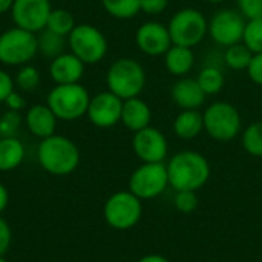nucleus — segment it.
<instances>
[{
  "label": "nucleus",
  "mask_w": 262,
  "mask_h": 262,
  "mask_svg": "<svg viewBox=\"0 0 262 262\" xmlns=\"http://www.w3.org/2000/svg\"><path fill=\"white\" fill-rule=\"evenodd\" d=\"M243 146L250 155L262 157V121H256L246 129L243 135Z\"/></svg>",
  "instance_id": "obj_29"
},
{
  "label": "nucleus",
  "mask_w": 262,
  "mask_h": 262,
  "mask_svg": "<svg viewBox=\"0 0 262 262\" xmlns=\"http://www.w3.org/2000/svg\"><path fill=\"white\" fill-rule=\"evenodd\" d=\"M15 83H17V86L21 91L31 92V91H34L38 86V83H40V74H38V71L34 66L23 64L21 69L17 74Z\"/></svg>",
  "instance_id": "obj_30"
},
{
  "label": "nucleus",
  "mask_w": 262,
  "mask_h": 262,
  "mask_svg": "<svg viewBox=\"0 0 262 262\" xmlns=\"http://www.w3.org/2000/svg\"><path fill=\"white\" fill-rule=\"evenodd\" d=\"M37 45H38V51L45 55V57H58L60 54H63V48H64V37L49 31V29H43L40 32V35L37 37Z\"/></svg>",
  "instance_id": "obj_24"
},
{
  "label": "nucleus",
  "mask_w": 262,
  "mask_h": 262,
  "mask_svg": "<svg viewBox=\"0 0 262 262\" xmlns=\"http://www.w3.org/2000/svg\"><path fill=\"white\" fill-rule=\"evenodd\" d=\"M107 88L121 100L135 98L144 88L146 75L141 64L132 58H120L114 61L107 71Z\"/></svg>",
  "instance_id": "obj_3"
},
{
  "label": "nucleus",
  "mask_w": 262,
  "mask_h": 262,
  "mask_svg": "<svg viewBox=\"0 0 262 262\" xmlns=\"http://www.w3.org/2000/svg\"><path fill=\"white\" fill-rule=\"evenodd\" d=\"M238 6L249 20L262 18V0H238Z\"/></svg>",
  "instance_id": "obj_33"
},
{
  "label": "nucleus",
  "mask_w": 262,
  "mask_h": 262,
  "mask_svg": "<svg viewBox=\"0 0 262 262\" xmlns=\"http://www.w3.org/2000/svg\"><path fill=\"white\" fill-rule=\"evenodd\" d=\"M38 51L34 32L18 26L0 34V61L9 66H23L31 61Z\"/></svg>",
  "instance_id": "obj_5"
},
{
  "label": "nucleus",
  "mask_w": 262,
  "mask_h": 262,
  "mask_svg": "<svg viewBox=\"0 0 262 262\" xmlns=\"http://www.w3.org/2000/svg\"><path fill=\"white\" fill-rule=\"evenodd\" d=\"M51 11L52 8L49 0H14L11 8L14 23L34 34L46 28Z\"/></svg>",
  "instance_id": "obj_12"
},
{
  "label": "nucleus",
  "mask_w": 262,
  "mask_h": 262,
  "mask_svg": "<svg viewBox=\"0 0 262 262\" xmlns=\"http://www.w3.org/2000/svg\"><path fill=\"white\" fill-rule=\"evenodd\" d=\"M121 109L123 100L107 91L91 98L86 114L97 127H112L121 120Z\"/></svg>",
  "instance_id": "obj_13"
},
{
  "label": "nucleus",
  "mask_w": 262,
  "mask_h": 262,
  "mask_svg": "<svg viewBox=\"0 0 262 262\" xmlns=\"http://www.w3.org/2000/svg\"><path fill=\"white\" fill-rule=\"evenodd\" d=\"M167 29L173 45L192 48L204 38L209 29V23L200 11L186 8L178 11L170 18Z\"/></svg>",
  "instance_id": "obj_6"
},
{
  "label": "nucleus",
  "mask_w": 262,
  "mask_h": 262,
  "mask_svg": "<svg viewBox=\"0 0 262 262\" xmlns=\"http://www.w3.org/2000/svg\"><path fill=\"white\" fill-rule=\"evenodd\" d=\"M91 97L88 91L78 84H57L48 95V106L60 120H77L88 112Z\"/></svg>",
  "instance_id": "obj_4"
},
{
  "label": "nucleus",
  "mask_w": 262,
  "mask_h": 262,
  "mask_svg": "<svg viewBox=\"0 0 262 262\" xmlns=\"http://www.w3.org/2000/svg\"><path fill=\"white\" fill-rule=\"evenodd\" d=\"M169 0H141V9L149 15H157L167 8Z\"/></svg>",
  "instance_id": "obj_35"
},
{
  "label": "nucleus",
  "mask_w": 262,
  "mask_h": 262,
  "mask_svg": "<svg viewBox=\"0 0 262 262\" xmlns=\"http://www.w3.org/2000/svg\"><path fill=\"white\" fill-rule=\"evenodd\" d=\"M244 15L235 9L218 11L209 23V32L212 38L223 46H232L239 43L244 35Z\"/></svg>",
  "instance_id": "obj_11"
},
{
  "label": "nucleus",
  "mask_w": 262,
  "mask_h": 262,
  "mask_svg": "<svg viewBox=\"0 0 262 262\" xmlns=\"http://www.w3.org/2000/svg\"><path fill=\"white\" fill-rule=\"evenodd\" d=\"M167 167V177L169 184L177 190H198L203 187L209 177H210V167L207 160L193 150H184L177 154Z\"/></svg>",
  "instance_id": "obj_1"
},
{
  "label": "nucleus",
  "mask_w": 262,
  "mask_h": 262,
  "mask_svg": "<svg viewBox=\"0 0 262 262\" xmlns=\"http://www.w3.org/2000/svg\"><path fill=\"white\" fill-rule=\"evenodd\" d=\"M104 220L117 230L132 229L141 218V200L132 192H117L104 204Z\"/></svg>",
  "instance_id": "obj_7"
},
{
  "label": "nucleus",
  "mask_w": 262,
  "mask_h": 262,
  "mask_svg": "<svg viewBox=\"0 0 262 262\" xmlns=\"http://www.w3.org/2000/svg\"><path fill=\"white\" fill-rule=\"evenodd\" d=\"M84 72V63L71 54H60L55 57L49 66V74L57 84H72L78 83Z\"/></svg>",
  "instance_id": "obj_16"
},
{
  "label": "nucleus",
  "mask_w": 262,
  "mask_h": 262,
  "mask_svg": "<svg viewBox=\"0 0 262 262\" xmlns=\"http://www.w3.org/2000/svg\"><path fill=\"white\" fill-rule=\"evenodd\" d=\"M26 126L29 132L38 138H48L54 135L57 126V117L48 104H35L26 112Z\"/></svg>",
  "instance_id": "obj_18"
},
{
  "label": "nucleus",
  "mask_w": 262,
  "mask_h": 262,
  "mask_svg": "<svg viewBox=\"0 0 262 262\" xmlns=\"http://www.w3.org/2000/svg\"><path fill=\"white\" fill-rule=\"evenodd\" d=\"M40 166L52 175H69L80 163V152L74 141L63 135L43 138L37 150Z\"/></svg>",
  "instance_id": "obj_2"
},
{
  "label": "nucleus",
  "mask_w": 262,
  "mask_h": 262,
  "mask_svg": "<svg viewBox=\"0 0 262 262\" xmlns=\"http://www.w3.org/2000/svg\"><path fill=\"white\" fill-rule=\"evenodd\" d=\"M8 201H9V195H8V190L6 187L0 183V213L6 209L8 206Z\"/></svg>",
  "instance_id": "obj_39"
},
{
  "label": "nucleus",
  "mask_w": 262,
  "mask_h": 262,
  "mask_svg": "<svg viewBox=\"0 0 262 262\" xmlns=\"http://www.w3.org/2000/svg\"><path fill=\"white\" fill-rule=\"evenodd\" d=\"M138 262H170L169 259H166L164 256H160V255H147L144 258H141Z\"/></svg>",
  "instance_id": "obj_40"
},
{
  "label": "nucleus",
  "mask_w": 262,
  "mask_h": 262,
  "mask_svg": "<svg viewBox=\"0 0 262 262\" xmlns=\"http://www.w3.org/2000/svg\"><path fill=\"white\" fill-rule=\"evenodd\" d=\"M203 120L207 134L218 141L233 140L241 129V117L236 107L224 101L209 106L203 115Z\"/></svg>",
  "instance_id": "obj_9"
},
{
  "label": "nucleus",
  "mask_w": 262,
  "mask_h": 262,
  "mask_svg": "<svg viewBox=\"0 0 262 262\" xmlns=\"http://www.w3.org/2000/svg\"><path fill=\"white\" fill-rule=\"evenodd\" d=\"M25 158V147L15 137L0 138V172L14 170Z\"/></svg>",
  "instance_id": "obj_20"
},
{
  "label": "nucleus",
  "mask_w": 262,
  "mask_h": 262,
  "mask_svg": "<svg viewBox=\"0 0 262 262\" xmlns=\"http://www.w3.org/2000/svg\"><path fill=\"white\" fill-rule=\"evenodd\" d=\"M69 46L84 64L98 63L107 51L106 37L92 25H75L69 34Z\"/></svg>",
  "instance_id": "obj_8"
},
{
  "label": "nucleus",
  "mask_w": 262,
  "mask_h": 262,
  "mask_svg": "<svg viewBox=\"0 0 262 262\" xmlns=\"http://www.w3.org/2000/svg\"><path fill=\"white\" fill-rule=\"evenodd\" d=\"M14 5V0H0V14L9 11Z\"/></svg>",
  "instance_id": "obj_41"
},
{
  "label": "nucleus",
  "mask_w": 262,
  "mask_h": 262,
  "mask_svg": "<svg viewBox=\"0 0 262 262\" xmlns=\"http://www.w3.org/2000/svg\"><path fill=\"white\" fill-rule=\"evenodd\" d=\"M21 123V117L18 111H6L0 117V138L6 137H15L18 127Z\"/></svg>",
  "instance_id": "obj_31"
},
{
  "label": "nucleus",
  "mask_w": 262,
  "mask_h": 262,
  "mask_svg": "<svg viewBox=\"0 0 262 262\" xmlns=\"http://www.w3.org/2000/svg\"><path fill=\"white\" fill-rule=\"evenodd\" d=\"M172 100L184 111H195L206 101V94L198 80L183 78L173 84Z\"/></svg>",
  "instance_id": "obj_17"
},
{
  "label": "nucleus",
  "mask_w": 262,
  "mask_h": 262,
  "mask_svg": "<svg viewBox=\"0 0 262 262\" xmlns=\"http://www.w3.org/2000/svg\"><path fill=\"white\" fill-rule=\"evenodd\" d=\"M75 28V20L72 17V14L66 9H52L48 21H46V29L66 37L72 32V29Z\"/></svg>",
  "instance_id": "obj_23"
},
{
  "label": "nucleus",
  "mask_w": 262,
  "mask_h": 262,
  "mask_svg": "<svg viewBox=\"0 0 262 262\" xmlns=\"http://www.w3.org/2000/svg\"><path fill=\"white\" fill-rule=\"evenodd\" d=\"M137 45L147 55H161L170 49L172 38L169 29L158 21H147L137 31Z\"/></svg>",
  "instance_id": "obj_15"
},
{
  "label": "nucleus",
  "mask_w": 262,
  "mask_h": 262,
  "mask_svg": "<svg viewBox=\"0 0 262 262\" xmlns=\"http://www.w3.org/2000/svg\"><path fill=\"white\" fill-rule=\"evenodd\" d=\"M150 109L149 106L140 100V98H129L123 101V109H121V121L123 124L134 130L138 132L144 127L149 126L150 123Z\"/></svg>",
  "instance_id": "obj_19"
},
{
  "label": "nucleus",
  "mask_w": 262,
  "mask_h": 262,
  "mask_svg": "<svg viewBox=\"0 0 262 262\" xmlns=\"http://www.w3.org/2000/svg\"><path fill=\"white\" fill-rule=\"evenodd\" d=\"M137 157L144 163H163L167 155V141L155 127H144L134 135L132 141Z\"/></svg>",
  "instance_id": "obj_14"
},
{
  "label": "nucleus",
  "mask_w": 262,
  "mask_h": 262,
  "mask_svg": "<svg viewBox=\"0 0 262 262\" xmlns=\"http://www.w3.org/2000/svg\"><path fill=\"white\" fill-rule=\"evenodd\" d=\"M249 77L256 83L262 86V52L255 54L250 64H249Z\"/></svg>",
  "instance_id": "obj_34"
},
{
  "label": "nucleus",
  "mask_w": 262,
  "mask_h": 262,
  "mask_svg": "<svg viewBox=\"0 0 262 262\" xmlns=\"http://www.w3.org/2000/svg\"><path fill=\"white\" fill-rule=\"evenodd\" d=\"M198 83L206 95L218 94L224 86V75L216 66H206L198 75Z\"/></svg>",
  "instance_id": "obj_27"
},
{
  "label": "nucleus",
  "mask_w": 262,
  "mask_h": 262,
  "mask_svg": "<svg viewBox=\"0 0 262 262\" xmlns=\"http://www.w3.org/2000/svg\"><path fill=\"white\" fill-rule=\"evenodd\" d=\"M204 129L203 115L196 111H183L173 123L175 134L183 140H192Z\"/></svg>",
  "instance_id": "obj_22"
},
{
  "label": "nucleus",
  "mask_w": 262,
  "mask_h": 262,
  "mask_svg": "<svg viewBox=\"0 0 262 262\" xmlns=\"http://www.w3.org/2000/svg\"><path fill=\"white\" fill-rule=\"evenodd\" d=\"M167 184V167L163 163H144L132 173L129 190L140 200H152L161 195Z\"/></svg>",
  "instance_id": "obj_10"
},
{
  "label": "nucleus",
  "mask_w": 262,
  "mask_h": 262,
  "mask_svg": "<svg viewBox=\"0 0 262 262\" xmlns=\"http://www.w3.org/2000/svg\"><path fill=\"white\" fill-rule=\"evenodd\" d=\"M195 63V55L190 48L173 45L166 52V68L173 75L187 74Z\"/></svg>",
  "instance_id": "obj_21"
},
{
  "label": "nucleus",
  "mask_w": 262,
  "mask_h": 262,
  "mask_svg": "<svg viewBox=\"0 0 262 262\" xmlns=\"http://www.w3.org/2000/svg\"><path fill=\"white\" fill-rule=\"evenodd\" d=\"M252 58H253V52L246 45H241V43L229 46V49L226 51V57H224L226 64L236 71L249 68Z\"/></svg>",
  "instance_id": "obj_26"
},
{
  "label": "nucleus",
  "mask_w": 262,
  "mask_h": 262,
  "mask_svg": "<svg viewBox=\"0 0 262 262\" xmlns=\"http://www.w3.org/2000/svg\"><path fill=\"white\" fill-rule=\"evenodd\" d=\"M207 2H212V3H221V2H224V0H207Z\"/></svg>",
  "instance_id": "obj_42"
},
{
  "label": "nucleus",
  "mask_w": 262,
  "mask_h": 262,
  "mask_svg": "<svg viewBox=\"0 0 262 262\" xmlns=\"http://www.w3.org/2000/svg\"><path fill=\"white\" fill-rule=\"evenodd\" d=\"M11 246V229L5 220L0 218V255H5Z\"/></svg>",
  "instance_id": "obj_37"
},
{
  "label": "nucleus",
  "mask_w": 262,
  "mask_h": 262,
  "mask_svg": "<svg viewBox=\"0 0 262 262\" xmlns=\"http://www.w3.org/2000/svg\"><path fill=\"white\" fill-rule=\"evenodd\" d=\"M104 9L117 18H130L141 9V0H101Z\"/></svg>",
  "instance_id": "obj_25"
},
{
  "label": "nucleus",
  "mask_w": 262,
  "mask_h": 262,
  "mask_svg": "<svg viewBox=\"0 0 262 262\" xmlns=\"http://www.w3.org/2000/svg\"><path fill=\"white\" fill-rule=\"evenodd\" d=\"M198 206V196L193 190H180L175 195V207L183 213H190Z\"/></svg>",
  "instance_id": "obj_32"
},
{
  "label": "nucleus",
  "mask_w": 262,
  "mask_h": 262,
  "mask_svg": "<svg viewBox=\"0 0 262 262\" xmlns=\"http://www.w3.org/2000/svg\"><path fill=\"white\" fill-rule=\"evenodd\" d=\"M14 91V81L5 71H0V103H5L8 95Z\"/></svg>",
  "instance_id": "obj_36"
},
{
  "label": "nucleus",
  "mask_w": 262,
  "mask_h": 262,
  "mask_svg": "<svg viewBox=\"0 0 262 262\" xmlns=\"http://www.w3.org/2000/svg\"><path fill=\"white\" fill-rule=\"evenodd\" d=\"M5 104L8 106V109H11V111H21L23 107H25V100L21 98V95L20 94H17L15 91H12L9 95H8V98L5 100Z\"/></svg>",
  "instance_id": "obj_38"
},
{
  "label": "nucleus",
  "mask_w": 262,
  "mask_h": 262,
  "mask_svg": "<svg viewBox=\"0 0 262 262\" xmlns=\"http://www.w3.org/2000/svg\"><path fill=\"white\" fill-rule=\"evenodd\" d=\"M243 40L253 54L262 52V18H252L246 23Z\"/></svg>",
  "instance_id": "obj_28"
},
{
  "label": "nucleus",
  "mask_w": 262,
  "mask_h": 262,
  "mask_svg": "<svg viewBox=\"0 0 262 262\" xmlns=\"http://www.w3.org/2000/svg\"><path fill=\"white\" fill-rule=\"evenodd\" d=\"M0 262H8L5 259V255H0Z\"/></svg>",
  "instance_id": "obj_43"
}]
</instances>
